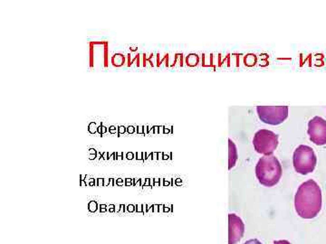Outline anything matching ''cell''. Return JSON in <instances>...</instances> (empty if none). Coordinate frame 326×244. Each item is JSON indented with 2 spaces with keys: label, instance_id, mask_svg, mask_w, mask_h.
<instances>
[{
  "label": "cell",
  "instance_id": "cell-1",
  "mask_svg": "<svg viewBox=\"0 0 326 244\" xmlns=\"http://www.w3.org/2000/svg\"><path fill=\"white\" fill-rule=\"evenodd\" d=\"M322 190L315 180H307L298 187L294 196V208L301 218L316 217L322 210Z\"/></svg>",
  "mask_w": 326,
  "mask_h": 244
},
{
  "label": "cell",
  "instance_id": "cell-2",
  "mask_svg": "<svg viewBox=\"0 0 326 244\" xmlns=\"http://www.w3.org/2000/svg\"><path fill=\"white\" fill-rule=\"evenodd\" d=\"M283 175L281 163L275 156H264L256 165V175L264 186L272 187L279 183Z\"/></svg>",
  "mask_w": 326,
  "mask_h": 244
},
{
  "label": "cell",
  "instance_id": "cell-3",
  "mask_svg": "<svg viewBox=\"0 0 326 244\" xmlns=\"http://www.w3.org/2000/svg\"><path fill=\"white\" fill-rule=\"evenodd\" d=\"M293 164L294 170L298 174L308 175L315 169L317 164L316 155L311 147L300 145L294 152Z\"/></svg>",
  "mask_w": 326,
  "mask_h": 244
},
{
  "label": "cell",
  "instance_id": "cell-4",
  "mask_svg": "<svg viewBox=\"0 0 326 244\" xmlns=\"http://www.w3.org/2000/svg\"><path fill=\"white\" fill-rule=\"evenodd\" d=\"M278 135L268 129H260L254 134L253 146L254 150L264 156H271L278 147Z\"/></svg>",
  "mask_w": 326,
  "mask_h": 244
},
{
  "label": "cell",
  "instance_id": "cell-5",
  "mask_svg": "<svg viewBox=\"0 0 326 244\" xmlns=\"http://www.w3.org/2000/svg\"><path fill=\"white\" fill-rule=\"evenodd\" d=\"M256 112L261 121L273 126L282 124L288 118L287 106H257Z\"/></svg>",
  "mask_w": 326,
  "mask_h": 244
},
{
  "label": "cell",
  "instance_id": "cell-6",
  "mask_svg": "<svg viewBox=\"0 0 326 244\" xmlns=\"http://www.w3.org/2000/svg\"><path fill=\"white\" fill-rule=\"evenodd\" d=\"M307 133L310 140L316 146L326 145V120L315 116L308 122Z\"/></svg>",
  "mask_w": 326,
  "mask_h": 244
},
{
  "label": "cell",
  "instance_id": "cell-7",
  "mask_svg": "<svg viewBox=\"0 0 326 244\" xmlns=\"http://www.w3.org/2000/svg\"><path fill=\"white\" fill-rule=\"evenodd\" d=\"M245 233V224L235 213L228 214V244H236Z\"/></svg>",
  "mask_w": 326,
  "mask_h": 244
},
{
  "label": "cell",
  "instance_id": "cell-8",
  "mask_svg": "<svg viewBox=\"0 0 326 244\" xmlns=\"http://www.w3.org/2000/svg\"><path fill=\"white\" fill-rule=\"evenodd\" d=\"M238 159V148L231 138H228V170H231L236 165Z\"/></svg>",
  "mask_w": 326,
  "mask_h": 244
},
{
  "label": "cell",
  "instance_id": "cell-9",
  "mask_svg": "<svg viewBox=\"0 0 326 244\" xmlns=\"http://www.w3.org/2000/svg\"><path fill=\"white\" fill-rule=\"evenodd\" d=\"M125 63V56L121 53H116L111 57V63L115 67H121Z\"/></svg>",
  "mask_w": 326,
  "mask_h": 244
},
{
  "label": "cell",
  "instance_id": "cell-10",
  "mask_svg": "<svg viewBox=\"0 0 326 244\" xmlns=\"http://www.w3.org/2000/svg\"><path fill=\"white\" fill-rule=\"evenodd\" d=\"M87 207H88L89 212H97L98 208H99L98 204H97V202H96V201H91V202H89Z\"/></svg>",
  "mask_w": 326,
  "mask_h": 244
},
{
  "label": "cell",
  "instance_id": "cell-11",
  "mask_svg": "<svg viewBox=\"0 0 326 244\" xmlns=\"http://www.w3.org/2000/svg\"><path fill=\"white\" fill-rule=\"evenodd\" d=\"M103 63H104V67L107 68L108 67V42L104 44V48H103Z\"/></svg>",
  "mask_w": 326,
  "mask_h": 244
},
{
  "label": "cell",
  "instance_id": "cell-12",
  "mask_svg": "<svg viewBox=\"0 0 326 244\" xmlns=\"http://www.w3.org/2000/svg\"><path fill=\"white\" fill-rule=\"evenodd\" d=\"M97 129H98V127H97V125H96V123L95 122H91L90 124H89V126H88V130H89V132H90L91 134H95V133H97Z\"/></svg>",
  "mask_w": 326,
  "mask_h": 244
},
{
  "label": "cell",
  "instance_id": "cell-13",
  "mask_svg": "<svg viewBox=\"0 0 326 244\" xmlns=\"http://www.w3.org/2000/svg\"><path fill=\"white\" fill-rule=\"evenodd\" d=\"M93 44L90 43V65L91 68L93 67Z\"/></svg>",
  "mask_w": 326,
  "mask_h": 244
},
{
  "label": "cell",
  "instance_id": "cell-14",
  "mask_svg": "<svg viewBox=\"0 0 326 244\" xmlns=\"http://www.w3.org/2000/svg\"><path fill=\"white\" fill-rule=\"evenodd\" d=\"M127 128L124 127V126H119L118 127V133H117V136H121V134H124L126 132Z\"/></svg>",
  "mask_w": 326,
  "mask_h": 244
},
{
  "label": "cell",
  "instance_id": "cell-15",
  "mask_svg": "<svg viewBox=\"0 0 326 244\" xmlns=\"http://www.w3.org/2000/svg\"><path fill=\"white\" fill-rule=\"evenodd\" d=\"M116 186H125V179H122V178H117L116 179Z\"/></svg>",
  "mask_w": 326,
  "mask_h": 244
},
{
  "label": "cell",
  "instance_id": "cell-16",
  "mask_svg": "<svg viewBox=\"0 0 326 244\" xmlns=\"http://www.w3.org/2000/svg\"><path fill=\"white\" fill-rule=\"evenodd\" d=\"M244 244H263L260 241H258L257 239H253V240H249L246 241Z\"/></svg>",
  "mask_w": 326,
  "mask_h": 244
},
{
  "label": "cell",
  "instance_id": "cell-17",
  "mask_svg": "<svg viewBox=\"0 0 326 244\" xmlns=\"http://www.w3.org/2000/svg\"><path fill=\"white\" fill-rule=\"evenodd\" d=\"M125 157H126L128 160H132V159L135 158V155H134L133 152H127V153H126Z\"/></svg>",
  "mask_w": 326,
  "mask_h": 244
},
{
  "label": "cell",
  "instance_id": "cell-18",
  "mask_svg": "<svg viewBox=\"0 0 326 244\" xmlns=\"http://www.w3.org/2000/svg\"><path fill=\"white\" fill-rule=\"evenodd\" d=\"M99 158L103 159V160H109V153L108 152H103V154H101Z\"/></svg>",
  "mask_w": 326,
  "mask_h": 244
},
{
  "label": "cell",
  "instance_id": "cell-19",
  "mask_svg": "<svg viewBox=\"0 0 326 244\" xmlns=\"http://www.w3.org/2000/svg\"><path fill=\"white\" fill-rule=\"evenodd\" d=\"M135 212H142V213H143V208H142V204H136L135 205Z\"/></svg>",
  "mask_w": 326,
  "mask_h": 244
},
{
  "label": "cell",
  "instance_id": "cell-20",
  "mask_svg": "<svg viewBox=\"0 0 326 244\" xmlns=\"http://www.w3.org/2000/svg\"><path fill=\"white\" fill-rule=\"evenodd\" d=\"M99 187H103L104 186V179L103 178H97V186Z\"/></svg>",
  "mask_w": 326,
  "mask_h": 244
},
{
  "label": "cell",
  "instance_id": "cell-21",
  "mask_svg": "<svg viewBox=\"0 0 326 244\" xmlns=\"http://www.w3.org/2000/svg\"><path fill=\"white\" fill-rule=\"evenodd\" d=\"M99 210H100V212H106L108 211L107 205H106V204H101L99 206Z\"/></svg>",
  "mask_w": 326,
  "mask_h": 244
},
{
  "label": "cell",
  "instance_id": "cell-22",
  "mask_svg": "<svg viewBox=\"0 0 326 244\" xmlns=\"http://www.w3.org/2000/svg\"><path fill=\"white\" fill-rule=\"evenodd\" d=\"M136 132H137V134H144V127L138 126L136 128Z\"/></svg>",
  "mask_w": 326,
  "mask_h": 244
},
{
  "label": "cell",
  "instance_id": "cell-23",
  "mask_svg": "<svg viewBox=\"0 0 326 244\" xmlns=\"http://www.w3.org/2000/svg\"><path fill=\"white\" fill-rule=\"evenodd\" d=\"M127 212H135V205H133V204L127 205Z\"/></svg>",
  "mask_w": 326,
  "mask_h": 244
},
{
  "label": "cell",
  "instance_id": "cell-24",
  "mask_svg": "<svg viewBox=\"0 0 326 244\" xmlns=\"http://www.w3.org/2000/svg\"><path fill=\"white\" fill-rule=\"evenodd\" d=\"M134 155H135V159L137 160H143V157H142V153L141 152H136V153H134Z\"/></svg>",
  "mask_w": 326,
  "mask_h": 244
},
{
  "label": "cell",
  "instance_id": "cell-25",
  "mask_svg": "<svg viewBox=\"0 0 326 244\" xmlns=\"http://www.w3.org/2000/svg\"><path fill=\"white\" fill-rule=\"evenodd\" d=\"M274 244H291L290 241L286 240H280V241H274Z\"/></svg>",
  "mask_w": 326,
  "mask_h": 244
},
{
  "label": "cell",
  "instance_id": "cell-26",
  "mask_svg": "<svg viewBox=\"0 0 326 244\" xmlns=\"http://www.w3.org/2000/svg\"><path fill=\"white\" fill-rule=\"evenodd\" d=\"M135 130H136V128H135L133 126H129V127L127 128V132H128L129 134H133V133L135 132Z\"/></svg>",
  "mask_w": 326,
  "mask_h": 244
},
{
  "label": "cell",
  "instance_id": "cell-27",
  "mask_svg": "<svg viewBox=\"0 0 326 244\" xmlns=\"http://www.w3.org/2000/svg\"><path fill=\"white\" fill-rule=\"evenodd\" d=\"M116 160H123L122 152H116Z\"/></svg>",
  "mask_w": 326,
  "mask_h": 244
},
{
  "label": "cell",
  "instance_id": "cell-28",
  "mask_svg": "<svg viewBox=\"0 0 326 244\" xmlns=\"http://www.w3.org/2000/svg\"><path fill=\"white\" fill-rule=\"evenodd\" d=\"M116 131L118 132V128H116V127H114V126H111V127L109 128V132H110V133L114 134V133H116Z\"/></svg>",
  "mask_w": 326,
  "mask_h": 244
},
{
  "label": "cell",
  "instance_id": "cell-29",
  "mask_svg": "<svg viewBox=\"0 0 326 244\" xmlns=\"http://www.w3.org/2000/svg\"><path fill=\"white\" fill-rule=\"evenodd\" d=\"M107 209H108L109 212H115V205L114 204H110Z\"/></svg>",
  "mask_w": 326,
  "mask_h": 244
},
{
  "label": "cell",
  "instance_id": "cell-30",
  "mask_svg": "<svg viewBox=\"0 0 326 244\" xmlns=\"http://www.w3.org/2000/svg\"><path fill=\"white\" fill-rule=\"evenodd\" d=\"M120 206H121L120 212H125L127 211V206L125 204H120Z\"/></svg>",
  "mask_w": 326,
  "mask_h": 244
},
{
  "label": "cell",
  "instance_id": "cell-31",
  "mask_svg": "<svg viewBox=\"0 0 326 244\" xmlns=\"http://www.w3.org/2000/svg\"><path fill=\"white\" fill-rule=\"evenodd\" d=\"M139 56H140V54H137V55H135V57H134V58L132 59V61H130V63H128V66L130 67V65H132V63H134L135 61H137V59L139 58Z\"/></svg>",
  "mask_w": 326,
  "mask_h": 244
},
{
  "label": "cell",
  "instance_id": "cell-32",
  "mask_svg": "<svg viewBox=\"0 0 326 244\" xmlns=\"http://www.w3.org/2000/svg\"><path fill=\"white\" fill-rule=\"evenodd\" d=\"M89 152V155H97V151L94 149V148H90V149L88 150Z\"/></svg>",
  "mask_w": 326,
  "mask_h": 244
},
{
  "label": "cell",
  "instance_id": "cell-33",
  "mask_svg": "<svg viewBox=\"0 0 326 244\" xmlns=\"http://www.w3.org/2000/svg\"><path fill=\"white\" fill-rule=\"evenodd\" d=\"M102 125H103V124L101 123V125L98 127V129H97V133L100 135V136H103V134L102 133Z\"/></svg>",
  "mask_w": 326,
  "mask_h": 244
},
{
  "label": "cell",
  "instance_id": "cell-34",
  "mask_svg": "<svg viewBox=\"0 0 326 244\" xmlns=\"http://www.w3.org/2000/svg\"><path fill=\"white\" fill-rule=\"evenodd\" d=\"M109 159L116 160V152H113V153H112V154L109 155Z\"/></svg>",
  "mask_w": 326,
  "mask_h": 244
},
{
  "label": "cell",
  "instance_id": "cell-35",
  "mask_svg": "<svg viewBox=\"0 0 326 244\" xmlns=\"http://www.w3.org/2000/svg\"><path fill=\"white\" fill-rule=\"evenodd\" d=\"M80 186L82 187H84V186H87V184L84 180H80Z\"/></svg>",
  "mask_w": 326,
  "mask_h": 244
},
{
  "label": "cell",
  "instance_id": "cell-36",
  "mask_svg": "<svg viewBox=\"0 0 326 244\" xmlns=\"http://www.w3.org/2000/svg\"><path fill=\"white\" fill-rule=\"evenodd\" d=\"M108 131V129H107V128H105L103 125H102V133L103 134H104V133H106Z\"/></svg>",
  "mask_w": 326,
  "mask_h": 244
},
{
  "label": "cell",
  "instance_id": "cell-37",
  "mask_svg": "<svg viewBox=\"0 0 326 244\" xmlns=\"http://www.w3.org/2000/svg\"><path fill=\"white\" fill-rule=\"evenodd\" d=\"M97 157V155H90V156H89V159L90 160H94Z\"/></svg>",
  "mask_w": 326,
  "mask_h": 244
},
{
  "label": "cell",
  "instance_id": "cell-38",
  "mask_svg": "<svg viewBox=\"0 0 326 244\" xmlns=\"http://www.w3.org/2000/svg\"><path fill=\"white\" fill-rule=\"evenodd\" d=\"M86 178H87V175H80V180H86Z\"/></svg>",
  "mask_w": 326,
  "mask_h": 244
},
{
  "label": "cell",
  "instance_id": "cell-39",
  "mask_svg": "<svg viewBox=\"0 0 326 244\" xmlns=\"http://www.w3.org/2000/svg\"><path fill=\"white\" fill-rule=\"evenodd\" d=\"M120 209H121V206H120V204L115 205V212H120Z\"/></svg>",
  "mask_w": 326,
  "mask_h": 244
},
{
  "label": "cell",
  "instance_id": "cell-40",
  "mask_svg": "<svg viewBox=\"0 0 326 244\" xmlns=\"http://www.w3.org/2000/svg\"><path fill=\"white\" fill-rule=\"evenodd\" d=\"M125 183H133L132 178H125Z\"/></svg>",
  "mask_w": 326,
  "mask_h": 244
},
{
  "label": "cell",
  "instance_id": "cell-41",
  "mask_svg": "<svg viewBox=\"0 0 326 244\" xmlns=\"http://www.w3.org/2000/svg\"><path fill=\"white\" fill-rule=\"evenodd\" d=\"M147 207H148L147 204H142V208H143V213H145L147 212Z\"/></svg>",
  "mask_w": 326,
  "mask_h": 244
},
{
  "label": "cell",
  "instance_id": "cell-42",
  "mask_svg": "<svg viewBox=\"0 0 326 244\" xmlns=\"http://www.w3.org/2000/svg\"><path fill=\"white\" fill-rule=\"evenodd\" d=\"M142 157H143V160H144V159H147V158H148V154H147L146 152H145V153L142 152Z\"/></svg>",
  "mask_w": 326,
  "mask_h": 244
},
{
  "label": "cell",
  "instance_id": "cell-43",
  "mask_svg": "<svg viewBox=\"0 0 326 244\" xmlns=\"http://www.w3.org/2000/svg\"><path fill=\"white\" fill-rule=\"evenodd\" d=\"M130 50L132 51V52H136L138 50V48L137 47H130Z\"/></svg>",
  "mask_w": 326,
  "mask_h": 244
},
{
  "label": "cell",
  "instance_id": "cell-44",
  "mask_svg": "<svg viewBox=\"0 0 326 244\" xmlns=\"http://www.w3.org/2000/svg\"><path fill=\"white\" fill-rule=\"evenodd\" d=\"M126 186H133V183H125Z\"/></svg>",
  "mask_w": 326,
  "mask_h": 244
},
{
  "label": "cell",
  "instance_id": "cell-45",
  "mask_svg": "<svg viewBox=\"0 0 326 244\" xmlns=\"http://www.w3.org/2000/svg\"><path fill=\"white\" fill-rule=\"evenodd\" d=\"M148 132H149V128H148V127L146 126V127H144V134H147Z\"/></svg>",
  "mask_w": 326,
  "mask_h": 244
}]
</instances>
